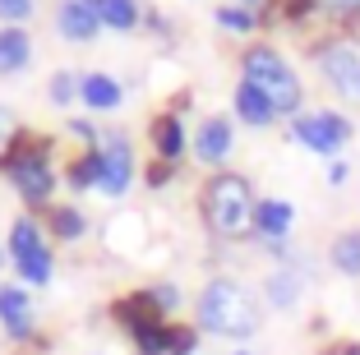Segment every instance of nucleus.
<instances>
[{
    "mask_svg": "<svg viewBox=\"0 0 360 355\" xmlns=\"http://www.w3.org/2000/svg\"><path fill=\"white\" fill-rule=\"evenodd\" d=\"M51 235L56 240H79V235H84L88 231V221H84V212L79 208H51Z\"/></svg>",
    "mask_w": 360,
    "mask_h": 355,
    "instance_id": "nucleus-23",
    "label": "nucleus"
},
{
    "mask_svg": "<svg viewBox=\"0 0 360 355\" xmlns=\"http://www.w3.org/2000/svg\"><path fill=\"white\" fill-rule=\"evenodd\" d=\"M323 74H328V84H338L342 93H356L360 88V60L351 46H333L323 51Z\"/></svg>",
    "mask_w": 360,
    "mask_h": 355,
    "instance_id": "nucleus-14",
    "label": "nucleus"
},
{
    "mask_svg": "<svg viewBox=\"0 0 360 355\" xmlns=\"http://www.w3.org/2000/svg\"><path fill=\"white\" fill-rule=\"evenodd\" d=\"M323 355H360V346L356 342H342V346H328Z\"/></svg>",
    "mask_w": 360,
    "mask_h": 355,
    "instance_id": "nucleus-34",
    "label": "nucleus"
},
{
    "mask_svg": "<svg viewBox=\"0 0 360 355\" xmlns=\"http://www.w3.org/2000/svg\"><path fill=\"white\" fill-rule=\"evenodd\" d=\"M70 129H75L79 138H88V143H93V138H97V134H93V125H88V120H70Z\"/></svg>",
    "mask_w": 360,
    "mask_h": 355,
    "instance_id": "nucleus-33",
    "label": "nucleus"
},
{
    "mask_svg": "<svg viewBox=\"0 0 360 355\" xmlns=\"http://www.w3.org/2000/svg\"><path fill=\"white\" fill-rule=\"evenodd\" d=\"M300 300V272H273L268 277V304L273 309H291Z\"/></svg>",
    "mask_w": 360,
    "mask_h": 355,
    "instance_id": "nucleus-22",
    "label": "nucleus"
},
{
    "mask_svg": "<svg viewBox=\"0 0 360 355\" xmlns=\"http://www.w3.org/2000/svg\"><path fill=\"white\" fill-rule=\"evenodd\" d=\"M199 333L231 337V342L255 337L259 333V300L245 291V286L226 282V277L208 282L203 295H199Z\"/></svg>",
    "mask_w": 360,
    "mask_h": 355,
    "instance_id": "nucleus-1",
    "label": "nucleus"
},
{
    "mask_svg": "<svg viewBox=\"0 0 360 355\" xmlns=\"http://www.w3.org/2000/svg\"><path fill=\"white\" fill-rule=\"evenodd\" d=\"M37 250H46V245H42V231H37V221H32V217H19V221L10 226V259L23 263V259H32Z\"/></svg>",
    "mask_w": 360,
    "mask_h": 355,
    "instance_id": "nucleus-20",
    "label": "nucleus"
},
{
    "mask_svg": "<svg viewBox=\"0 0 360 355\" xmlns=\"http://www.w3.org/2000/svg\"><path fill=\"white\" fill-rule=\"evenodd\" d=\"M46 153H51V138H37V134H14L10 143H5V153H0V171L19 189V199L28 203V208H42V203L51 199V189H56Z\"/></svg>",
    "mask_w": 360,
    "mask_h": 355,
    "instance_id": "nucleus-3",
    "label": "nucleus"
},
{
    "mask_svg": "<svg viewBox=\"0 0 360 355\" xmlns=\"http://www.w3.org/2000/svg\"><path fill=\"white\" fill-rule=\"evenodd\" d=\"M231 148H236L231 120H226V115H208L199 125V134H194V157L208 162V167H222L226 157H231Z\"/></svg>",
    "mask_w": 360,
    "mask_h": 355,
    "instance_id": "nucleus-9",
    "label": "nucleus"
},
{
    "mask_svg": "<svg viewBox=\"0 0 360 355\" xmlns=\"http://www.w3.org/2000/svg\"><path fill=\"white\" fill-rule=\"evenodd\" d=\"M148 291H153V300H158V309H162V314H171V309L180 304V291H176L171 282H162V286H148Z\"/></svg>",
    "mask_w": 360,
    "mask_h": 355,
    "instance_id": "nucleus-29",
    "label": "nucleus"
},
{
    "mask_svg": "<svg viewBox=\"0 0 360 355\" xmlns=\"http://www.w3.org/2000/svg\"><path fill=\"white\" fill-rule=\"evenodd\" d=\"M79 97H84V106H93V111H116L120 84L106 79V74H84V79H79Z\"/></svg>",
    "mask_w": 360,
    "mask_h": 355,
    "instance_id": "nucleus-16",
    "label": "nucleus"
},
{
    "mask_svg": "<svg viewBox=\"0 0 360 355\" xmlns=\"http://www.w3.org/2000/svg\"><path fill=\"white\" fill-rule=\"evenodd\" d=\"M328 185H347V162H333L328 167Z\"/></svg>",
    "mask_w": 360,
    "mask_h": 355,
    "instance_id": "nucleus-32",
    "label": "nucleus"
},
{
    "mask_svg": "<svg viewBox=\"0 0 360 355\" xmlns=\"http://www.w3.org/2000/svg\"><path fill=\"white\" fill-rule=\"evenodd\" d=\"M171 176H176V162H153V167H148V189L171 185Z\"/></svg>",
    "mask_w": 360,
    "mask_h": 355,
    "instance_id": "nucleus-30",
    "label": "nucleus"
},
{
    "mask_svg": "<svg viewBox=\"0 0 360 355\" xmlns=\"http://www.w3.org/2000/svg\"><path fill=\"white\" fill-rule=\"evenodd\" d=\"M0 259H5V254H0Z\"/></svg>",
    "mask_w": 360,
    "mask_h": 355,
    "instance_id": "nucleus-38",
    "label": "nucleus"
},
{
    "mask_svg": "<svg viewBox=\"0 0 360 355\" xmlns=\"http://www.w3.org/2000/svg\"><path fill=\"white\" fill-rule=\"evenodd\" d=\"M28 56H32L28 32H23V28H0V74L23 70V65H28Z\"/></svg>",
    "mask_w": 360,
    "mask_h": 355,
    "instance_id": "nucleus-17",
    "label": "nucleus"
},
{
    "mask_svg": "<svg viewBox=\"0 0 360 355\" xmlns=\"http://www.w3.org/2000/svg\"><path fill=\"white\" fill-rule=\"evenodd\" d=\"M56 28H60V37H70V42L97 37V28H102V19H97V0H60Z\"/></svg>",
    "mask_w": 360,
    "mask_h": 355,
    "instance_id": "nucleus-11",
    "label": "nucleus"
},
{
    "mask_svg": "<svg viewBox=\"0 0 360 355\" xmlns=\"http://www.w3.org/2000/svg\"><path fill=\"white\" fill-rule=\"evenodd\" d=\"M291 138L305 143L309 153H323V157H338L342 143L351 138V120L338 111H319V115H296L291 120Z\"/></svg>",
    "mask_w": 360,
    "mask_h": 355,
    "instance_id": "nucleus-5",
    "label": "nucleus"
},
{
    "mask_svg": "<svg viewBox=\"0 0 360 355\" xmlns=\"http://www.w3.org/2000/svg\"><path fill=\"white\" fill-rule=\"evenodd\" d=\"M314 10V0H273V19H305V14Z\"/></svg>",
    "mask_w": 360,
    "mask_h": 355,
    "instance_id": "nucleus-27",
    "label": "nucleus"
},
{
    "mask_svg": "<svg viewBox=\"0 0 360 355\" xmlns=\"http://www.w3.org/2000/svg\"><path fill=\"white\" fill-rule=\"evenodd\" d=\"M14 268H19V277L28 286H46V282H51V268H56V263H51V250H37L32 259L14 263Z\"/></svg>",
    "mask_w": 360,
    "mask_h": 355,
    "instance_id": "nucleus-24",
    "label": "nucleus"
},
{
    "mask_svg": "<svg viewBox=\"0 0 360 355\" xmlns=\"http://www.w3.org/2000/svg\"><path fill=\"white\" fill-rule=\"evenodd\" d=\"M231 355H255V351H231Z\"/></svg>",
    "mask_w": 360,
    "mask_h": 355,
    "instance_id": "nucleus-37",
    "label": "nucleus"
},
{
    "mask_svg": "<svg viewBox=\"0 0 360 355\" xmlns=\"http://www.w3.org/2000/svg\"><path fill=\"white\" fill-rule=\"evenodd\" d=\"M97 19L116 32H129L139 23V5L134 0H97Z\"/></svg>",
    "mask_w": 360,
    "mask_h": 355,
    "instance_id": "nucleus-21",
    "label": "nucleus"
},
{
    "mask_svg": "<svg viewBox=\"0 0 360 355\" xmlns=\"http://www.w3.org/2000/svg\"><path fill=\"white\" fill-rule=\"evenodd\" d=\"M291 221H296V208L286 199H264L255 203V231L264 235V240H282L286 231H291Z\"/></svg>",
    "mask_w": 360,
    "mask_h": 355,
    "instance_id": "nucleus-13",
    "label": "nucleus"
},
{
    "mask_svg": "<svg viewBox=\"0 0 360 355\" xmlns=\"http://www.w3.org/2000/svg\"><path fill=\"white\" fill-rule=\"evenodd\" d=\"M153 134V153H158V162H180V153H185V129H180L176 115H158L148 125Z\"/></svg>",
    "mask_w": 360,
    "mask_h": 355,
    "instance_id": "nucleus-15",
    "label": "nucleus"
},
{
    "mask_svg": "<svg viewBox=\"0 0 360 355\" xmlns=\"http://www.w3.org/2000/svg\"><path fill=\"white\" fill-rule=\"evenodd\" d=\"M259 5H264V0H240V10H259Z\"/></svg>",
    "mask_w": 360,
    "mask_h": 355,
    "instance_id": "nucleus-36",
    "label": "nucleus"
},
{
    "mask_svg": "<svg viewBox=\"0 0 360 355\" xmlns=\"http://www.w3.org/2000/svg\"><path fill=\"white\" fill-rule=\"evenodd\" d=\"M0 323L10 342H32L37 323H32V300L23 286H0Z\"/></svg>",
    "mask_w": 360,
    "mask_h": 355,
    "instance_id": "nucleus-10",
    "label": "nucleus"
},
{
    "mask_svg": "<svg viewBox=\"0 0 360 355\" xmlns=\"http://www.w3.org/2000/svg\"><path fill=\"white\" fill-rule=\"evenodd\" d=\"M10 138H14V115H10V106H0V153H5Z\"/></svg>",
    "mask_w": 360,
    "mask_h": 355,
    "instance_id": "nucleus-31",
    "label": "nucleus"
},
{
    "mask_svg": "<svg viewBox=\"0 0 360 355\" xmlns=\"http://www.w3.org/2000/svg\"><path fill=\"white\" fill-rule=\"evenodd\" d=\"M217 23H222V28H236V32H250L255 28V14L240 10V5H222V10H217Z\"/></svg>",
    "mask_w": 360,
    "mask_h": 355,
    "instance_id": "nucleus-25",
    "label": "nucleus"
},
{
    "mask_svg": "<svg viewBox=\"0 0 360 355\" xmlns=\"http://www.w3.org/2000/svg\"><path fill=\"white\" fill-rule=\"evenodd\" d=\"M97 180H102V148L75 157V162H70V171H65V185L79 189V194H84V189H97Z\"/></svg>",
    "mask_w": 360,
    "mask_h": 355,
    "instance_id": "nucleus-19",
    "label": "nucleus"
},
{
    "mask_svg": "<svg viewBox=\"0 0 360 355\" xmlns=\"http://www.w3.org/2000/svg\"><path fill=\"white\" fill-rule=\"evenodd\" d=\"M333 10H342V14H351V10H360V0H328Z\"/></svg>",
    "mask_w": 360,
    "mask_h": 355,
    "instance_id": "nucleus-35",
    "label": "nucleus"
},
{
    "mask_svg": "<svg viewBox=\"0 0 360 355\" xmlns=\"http://www.w3.org/2000/svg\"><path fill=\"white\" fill-rule=\"evenodd\" d=\"M111 318H116L129 337H143V333H153L158 323H167V318H162V309H158V300H153V291H129V295H120V300L111 304Z\"/></svg>",
    "mask_w": 360,
    "mask_h": 355,
    "instance_id": "nucleus-8",
    "label": "nucleus"
},
{
    "mask_svg": "<svg viewBox=\"0 0 360 355\" xmlns=\"http://www.w3.org/2000/svg\"><path fill=\"white\" fill-rule=\"evenodd\" d=\"M236 115H240L245 125L264 129V125H273V120H277V106H273V97H268L259 84H250V79H245V84L236 88Z\"/></svg>",
    "mask_w": 360,
    "mask_h": 355,
    "instance_id": "nucleus-12",
    "label": "nucleus"
},
{
    "mask_svg": "<svg viewBox=\"0 0 360 355\" xmlns=\"http://www.w3.org/2000/svg\"><path fill=\"white\" fill-rule=\"evenodd\" d=\"M129 180H134V153H129V138L116 134L102 143V180H97V189L106 199H120L129 189Z\"/></svg>",
    "mask_w": 360,
    "mask_h": 355,
    "instance_id": "nucleus-7",
    "label": "nucleus"
},
{
    "mask_svg": "<svg viewBox=\"0 0 360 355\" xmlns=\"http://www.w3.org/2000/svg\"><path fill=\"white\" fill-rule=\"evenodd\" d=\"M139 355H199V323H158L134 337Z\"/></svg>",
    "mask_w": 360,
    "mask_h": 355,
    "instance_id": "nucleus-6",
    "label": "nucleus"
},
{
    "mask_svg": "<svg viewBox=\"0 0 360 355\" xmlns=\"http://www.w3.org/2000/svg\"><path fill=\"white\" fill-rule=\"evenodd\" d=\"M32 14V0H0V19H5V28H19V19H28Z\"/></svg>",
    "mask_w": 360,
    "mask_h": 355,
    "instance_id": "nucleus-28",
    "label": "nucleus"
},
{
    "mask_svg": "<svg viewBox=\"0 0 360 355\" xmlns=\"http://www.w3.org/2000/svg\"><path fill=\"white\" fill-rule=\"evenodd\" d=\"M75 93H79V79H75L70 70H60V74L51 79V102H56V106H70V97H75Z\"/></svg>",
    "mask_w": 360,
    "mask_h": 355,
    "instance_id": "nucleus-26",
    "label": "nucleus"
},
{
    "mask_svg": "<svg viewBox=\"0 0 360 355\" xmlns=\"http://www.w3.org/2000/svg\"><path fill=\"white\" fill-rule=\"evenodd\" d=\"M328 259H333V268H338L342 277H360V226L356 231H342L338 240H333Z\"/></svg>",
    "mask_w": 360,
    "mask_h": 355,
    "instance_id": "nucleus-18",
    "label": "nucleus"
},
{
    "mask_svg": "<svg viewBox=\"0 0 360 355\" xmlns=\"http://www.w3.org/2000/svg\"><path fill=\"white\" fill-rule=\"evenodd\" d=\"M245 79L259 84L268 97H273L277 115H300L305 88H300V79L286 70V60L273 51V46H250V51H245Z\"/></svg>",
    "mask_w": 360,
    "mask_h": 355,
    "instance_id": "nucleus-4",
    "label": "nucleus"
},
{
    "mask_svg": "<svg viewBox=\"0 0 360 355\" xmlns=\"http://www.w3.org/2000/svg\"><path fill=\"white\" fill-rule=\"evenodd\" d=\"M199 212H203V221H208L212 235L240 240L245 231L255 226V194H250V180L236 176V171H217L199 194Z\"/></svg>",
    "mask_w": 360,
    "mask_h": 355,
    "instance_id": "nucleus-2",
    "label": "nucleus"
}]
</instances>
